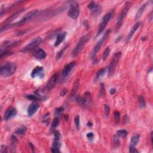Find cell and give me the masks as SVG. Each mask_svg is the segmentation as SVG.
Returning a JSON list of instances; mask_svg holds the SVG:
<instances>
[{"label":"cell","mask_w":153,"mask_h":153,"mask_svg":"<svg viewBox=\"0 0 153 153\" xmlns=\"http://www.w3.org/2000/svg\"><path fill=\"white\" fill-rule=\"evenodd\" d=\"M64 111V108L63 107H59L58 108H56L54 111V114L56 115H60Z\"/></svg>","instance_id":"cell-37"},{"label":"cell","mask_w":153,"mask_h":153,"mask_svg":"<svg viewBox=\"0 0 153 153\" xmlns=\"http://www.w3.org/2000/svg\"><path fill=\"white\" fill-rule=\"evenodd\" d=\"M66 35V32H64L62 33H59V34H58L56 37V41L54 43V46L58 47V46L61 44L62 42L64 41V40L65 38Z\"/></svg>","instance_id":"cell-18"},{"label":"cell","mask_w":153,"mask_h":153,"mask_svg":"<svg viewBox=\"0 0 153 153\" xmlns=\"http://www.w3.org/2000/svg\"><path fill=\"white\" fill-rule=\"evenodd\" d=\"M110 51H111V50L109 47H107L104 50V52H103V55H102V59H103V61H105V60L107 59L108 57L109 54V53H110Z\"/></svg>","instance_id":"cell-31"},{"label":"cell","mask_w":153,"mask_h":153,"mask_svg":"<svg viewBox=\"0 0 153 153\" xmlns=\"http://www.w3.org/2000/svg\"><path fill=\"white\" fill-rule=\"evenodd\" d=\"M87 126H92V123H90V122H89L88 123V124H87Z\"/></svg>","instance_id":"cell-50"},{"label":"cell","mask_w":153,"mask_h":153,"mask_svg":"<svg viewBox=\"0 0 153 153\" xmlns=\"http://www.w3.org/2000/svg\"><path fill=\"white\" fill-rule=\"evenodd\" d=\"M74 121H75V127L77 130H79L80 129V116L78 115H76L75 119H74Z\"/></svg>","instance_id":"cell-35"},{"label":"cell","mask_w":153,"mask_h":153,"mask_svg":"<svg viewBox=\"0 0 153 153\" xmlns=\"http://www.w3.org/2000/svg\"><path fill=\"white\" fill-rule=\"evenodd\" d=\"M54 140H60V134L59 131H54Z\"/></svg>","instance_id":"cell-40"},{"label":"cell","mask_w":153,"mask_h":153,"mask_svg":"<svg viewBox=\"0 0 153 153\" xmlns=\"http://www.w3.org/2000/svg\"><path fill=\"white\" fill-rule=\"evenodd\" d=\"M90 38H91V33H88V34L81 37L72 53V56L73 57L77 56L81 52L85 44L90 40Z\"/></svg>","instance_id":"cell-2"},{"label":"cell","mask_w":153,"mask_h":153,"mask_svg":"<svg viewBox=\"0 0 153 153\" xmlns=\"http://www.w3.org/2000/svg\"><path fill=\"white\" fill-rule=\"evenodd\" d=\"M130 152L133 153V152H138V151L136 150V149L135 148V147H130Z\"/></svg>","instance_id":"cell-45"},{"label":"cell","mask_w":153,"mask_h":153,"mask_svg":"<svg viewBox=\"0 0 153 153\" xmlns=\"http://www.w3.org/2000/svg\"><path fill=\"white\" fill-rule=\"evenodd\" d=\"M43 122L45 123V121H48L49 120V113L46 114L43 116Z\"/></svg>","instance_id":"cell-43"},{"label":"cell","mask_w":153,"mask_h":153,"mask_svg":"<svg viewBox=\"0 0 153 153\" xmlns=\"http://www.w3.org/2000/svg\"><path fill=\"white\" fill-rule=\"evenodd\" d=\"M27 128L25 126H22L20 127H19L18 129H16V130L15 131V134L19 135H23L25 134V133L26 132Z\"/></svg>","instance_id":"cell-26"},{"label":"cell","mask_w":153,"mask_h":153,"mask_svg":"<svg viewBox=\"0 0 153 153\" xmlns=\"http://www.w3.org/2000/svg\"><path fill=\"white\" fill-rule=\"evenodd\" d=\"M104 111L106 116L108 117L110 113V108L108 105H104Z\"/></svg>","instance_id":"cell-39"},{"label":"cell","mask_w":153,"mask_h":153,"mask_svg":"<svg viewBox=\"0 0 153 153\" xmlns=\"http://www.w3.org/2000/svg\"><path fill=\"white\" fill-rule=\"evenodd\" d=\"M42 38L41 37H36V38L33 39L31 42H29L26 46L24 47L21 52L26 53H28L31 52V51L35 50L37 47L40 44Z\"/></svg>","instance_id":"cell-5"},{"label":"cell","mask_w":153,"mask_h":153,"mask_svg":"<svg viewBox=\"0 0 153 153\" xmlns=\"http://www.w3.org/2000/svg\"><path fill=\"white\" fill-rule=\"evenodd\" d=\"M33 55L34 57L39 59H44L46 58L47 53L44 50L41 48L35 49L33 52Z\"/></svg>","instance_id":"cell-16"},{"label":"cell","mask_w":153,"mask_h":153,"mask_svg":"<svg viewBox=\"0 0 153 153\" xmlns=\"http://www.w3.org/2000/svg\"><path fill=\"white\" fill-rule=\"evenodd\" d=\"M139 138H140V135L138 134H135L131 137L130 139V147H135L139 141Z\"/></svg>","instance_id":"cell-21"},{"label":"cell","mask_w":153,"mask_h":153,"mask_svg":"<svg viewBox=\"0 0 153 153\" xmlns=\"http://www.w3.org/2000/svg\"><path fill=\"white\" fill-rule=\"evenodd\" d=\"M121 56V52H119L114 54L111 61L108 67V76H111L114 73L115 68L118 64L120 59Z\"/></svg>","instance_id":"cell-4"},{"label":"cell","mask_w":153,"mask_h":153,"mask_svg":"<svg viewBox=\"0 0 153 153\" xmlns=\"http://www.w3.org/2000/svg\"><path fill=\"white\" fill-rule=\"evenodd\" d=\"M120 114L119 111H115L114 113V121L115 123H119L120 120Z\"/></svg>","instance_id":"cell-34"},{"label":"cell","mask_w":153,"mask_h":153,"mask_svg":"<svg viewBox=\"0 0 153 153\" xmlns=\"http://www.w3.org/2000/svg\"><path fill=\"white\" fill-rule=\"evenodd\" d=\"M60 123V120L59 118L58 117H56V118H54L53 120L52 121V126H51V127H52V128L53 129H54L57 127L59 124Z\"/></svg>","instance_id":"cell-32"},{"label":"cell","mask_w":153,"mask_h":153,"mask_svg":"<svg viewBox=\"0 0 153 153\" xmlns=\"http://www.w3.org/2000/svg\"><path fill=\"white\" fill-rule=\"evenodd\" d=\"M151 143L152 144V132L151 133Z\"/></svg>","instance_id":"cell-49"},{"label":"cell","mask_w":153,"mask_h":153,"mask_svg":"<svg viewBox=\"0 0 153 153\" xmlns=\"http://www.w3.org/2000/svg\"><path fill=\"white\" fill-rule=\"evenodd\" d=\"M80 14L79 4L76 2H72L70 4V7L68 11V15L72 19H77Z\"/></svg>","instance_id":"cell-6"},{"label":"cell","mask_w":153,"mask_h":153,"mask_svg":"<svg viewBox=\"0 0 153 153\" xmlns=\"http://www.w3.org/2000/svg\"><path fill=\"white\" fill-rule=\"evenodd\" d=\"M138 101H139V107H140L141 108H144L146 107V102L145 101V99L142 96H139L138 97Z\"/></svg>","instance_id":"cell-29"},{"label":"cell","mask_w":153,"mask_h":153,"mask_svg":"<svg viewBox=\"0 0 153 153\" xmlns=\"http://www.w3.org/2000/svg\"><path fill=\"white\" fill-rule=\"evenodd\" d=\"M105 92V89L104 87V84L103 83H101L100 85V91H99V95L100 96H102L104 95Z\"/></svg>","instance_id":"cell-38"},{"label":"cell","mask_w":153,"mask_h":153,"mask_svg":"<svg viewBox=\"0 0 153 153\" xmlns=\"http://www.w3.org/2000/svg\"><path fill=\"white\" fill-rule=\"evenodd\" d=\"M106 72V69L105 68H102V69H99L98 71L97 72L96 74L95 75V81H97L99 79V78H101L102 77V76L105 75Z\"/></svg>","instance_id":"cell-27"},{"label":"cell","mask_w":153,"mask_h":153,"mask_svg":"<svg viewBox=\"0 0 153 153\" xmlns=\"http://www.w3.org/2000/svg\"><path fill=\"white\" fill-rule=\"evenodd\" d=\"M75 65V62H71L65 66L62 70V75L64 77H67L69 75L71 71Z\"/></svg>","instance_id":"cell-14"},{"label":"cell","mask_w":153,"mask_h":153,"mask_svg":"<svg viewBox=\"0 0 153 153\" xmlns=\"http://www.w3.org/2000/svg\"><path fill=\"white\" fill-rule=\"evenodd\" d=\"M17 143V137L15 135H12L11 137V151L15 152Z\"/></svg>","instance_id":"cell-23"},{"label":"cell","mask_w":153,"mask_h":153,"mask_svg":"<svg viewBox=\"0 0 153 153\" xmlns=\"http://www.w3.org/2000/svg\"><path fill=\"white\" fill-rule=\"evenodd\" d=\"M17 114V111L14 107H10L8 108L4 115V119L5 120L8 121L14 117Z\"/></svg>","instance_id":"cell-13"},{"label":"cell","mask_w":153,"mask_h":153,"mask_svg":"<svg viewBox=\"0 0 153 153\" xmlns=\"http://www.w3.org/2000/svg\"><path fill=\"white\" fill-rule=\"evenodd\" d=\"M58 76V74H55L50 78V80H48L47 83L46 84L47 89L48 90V91H50L51 89H52L54 87V86L56 85V84L57 83Z\"/></svg>","instance_id":"cell-15"},{"label":"cell","mask_w":153,"mask_h":153,"mask_svg":"<svg viewBox=\"0 0 153 153\" xmlns=\"http://www.w3.org/2000/svg\"><path fill=\"white\" fill-rule=\"evenodd\" d=\"M141 25V22H137L136 24H135L134 26H133V28L131 29L130 32H129V34L128 35V36L127 37V41H129L130 40V39L132 38V37H133V35H134V34L135 32H136V31L138 30V29L140 27Z\"/></svg>","instance_id":"cell-19"},{"label":"cell","mask_w":153,"mask_h":153,"mask_svg":"<svg viewBox=\"0 0 153 153\" xmlns=\"http://www.w3.org/2000/svg\"><path fill=\"white\" fill-rule=\"evenodd\" d=\"M147 4H148V2L144 3V4H142V6L139 8V9L138 10V11H137V13L136 14V16H135V19H136V20H137V19H139L141 17V16H142L143 13H144L145 9Z\"/></svg>","instance_id":"cell-22"},{"label":"cell","mask_w":153,"mask_h":153,"mask_svg":"<svg viewBox=\"0 0 153 153\" xmlns=\"http://www.w3.org/2000/svg\"><path fill=\"white\" fill-rule=\"evenodd\" d=\"M28 145H29V147L30 148V149L32 151V152H34L35 151V148H34V146L32 144L31 142H29L28 143Z\"/></svg>","instance_id":"cell-44"},{"label":"cell","mask_w":153,"mask_h":153,"mask_svg":"<svg viewBox=\"0 0 153 153\" xmlns=\"http://www.w3.org/2000/svg\"><path fill=\"white\" fill-rule=\"evenodd\" d=\"M109 92H110L111 95H114V94H115V92H116V89H115V88H112V89L110 90V91H109Z\"/></svg>","instance_id":"cell-48"},{"label":"cell","mask_w":153,"mask_h":153,"mask_svg":"<svg viewBox=\"0 0 153 153\" xmlns=\"http://www.w3.org/2000/svg\"><path fill=\"white\" fill-rule=\"evenodd\" d=\"M117 134L118 135V136L121 137L122 138H124L128 135V132L125 129H121V130H117Z\"/></svg>","instance_id":"cell-28"},{"label":"cell","mask_w":153,"mask_h":153,"mask_svg":"<svg viewBox=\"0 0 153 153\" xmlns=\"http://www.w3.org/2000/svg\"><path fill=\"white\" fill-rule=\"evenodd\" d=\"M51 151L52 152H60V150L59 149H58V148H52L51 149Z\"/></svg>","instance_id":"cell-46"},{"label":"cell","mask_w":153,"mask_h":153,"mask_svg":"<svg viewBox=\"0 0 153 153\" xmlns=\"http://www.w3.org/2000/svg\"><path fill=\"white\" fill-rule=\"evenodd\" d=\"M38 13L39 11L38 10H34L29 11V12L27 13L20 20L17 22V23H15L14 26H19V25L25 24L27 22H28L29 20H30L31 19L34 18L35 16H36L38 15Z\"/></svg>","instance_id":"cell-7"},{"label":"cell","mask_w":153,"mask_h":153,"mask_svg":"<svg viewBox=\"0 0 153 153\" xmlns=\"http://www.w3.org/2000/svg\"><path fill=\"white\" fill-rule=\"evenodd\" d=\"M31 75L32 76V78L39 77L40 78H43L44 76V68H43L42 66H36V67L32 70Z\"/></svg>","instance_id":"cell-12"},{"label":"cell","mask_w":153,"mask_h":153,"mask_svg":"<svg viewBox=\"0 0 153 153\" xmlns=\"http://www.w3.org/2000/svg\"><path fill=\"white\" fill-rule=\"evenodd\" d=\"M20 41L17 40H10V41H6L4 43H3L1 44V50H7V48L13 47L17 46V45L20 44Z\"/></svg>","instance_id":"cell-11"},{"label":"cell","mask_w":153,"mask_h":153,"mask_svg":"<svg viewBox=\"0 0 153 153\" xmlns=\"http://www.w3.org/2000/svg\"><path fill=\"white\" fill-rule=\"evenodd\" d=\"M87 139H89L90 141H92L93 140V139L94 138V135L93 133L92 132H90V133H88L87 134Z\"/></svg>","instance_id":"cell-41"},{"label":"cell","mask_w":153,"mask_h":153,"mask_svg":"<svg viewBox=\"0 0 153 153\" xmlns=\"http://www.w3.org/2000/svg\"><path fill=\"white\" fill-rule=\"evenodd\" d=\"M79 79H76L75 80V81H74V83L73 84V87H72L71 92V96H75L76 95V92H77L78 90V87H79Z\"/></svg>","instance_id":"cell-24"},{"label":"cell","mask_w":153,"mask_h":153,"mask_svg":"<svg viewBox=\"0 0 153 153\" xmlns=\"http://www.w3.org/2000/svg\"><path fill=\"white\" fill-rule=\"evenodd\" d=\"M130 6L131 3L130 1L126 2L124 7H123L122 10H121L120 14L118 17V20H117V25L116 26H115V31H118L119 29H120L121 26H122L123 20H124L125 17L126 16L127 13L128 12L129 10L130 9Z\"/></svg>","instance_id":"cell-3"},{"label":"cell","mask_w":153,"mask_h":153,"mask_svg":"<svg viewBox=\"0 0 153 153\" xmlns=\"http://www.w3.org/2000/svg\"><path fill=\"white\" fill-rule=\"evenodd\" d=\"M27 99L32 100V101H41L44 99V98L40 95H28L26 96Z\"/></svg>","instance_id":"cell-25"},{"label":"cell","mask_w":153,"mask_h":153,"mask_svg":"<svg viewBox=\"0 0 153 153\" xmlns=\"http://www.w3.org/2000/svg\"><path fill=\"white\" fill-rule=\"evenodd\" d=\"M68 45H66V46H65L64 47L61 49V50H60V51H59L58 54H57V55H56V60H59V59L61 58L62 56L63 55V54H64V52H65V50H66V48H68Z\"/></svg>","instance_id":"cell-30"},{"label":"cell","mask_w":153,"mask_h":153,"mask_svg":"<svg viewBox=\"0 0 153 153\" xmlns=\"http://www.w3.org/2000/svg\"><path fill=\"white\" fill-rule=\"evenodd\" d=\"M88 8L91 11L92 15L97 16L101 13L102 7L99 3L95 1H91L88 4Z\"/></svg>","instance_id":"cell-8"},{"label":"cell","mask_w":153,"mask_h":153,"mask_svg":"<svg viewBox=\"0 0 153 153\" xmlns=\"http://www.w3.org/2000/svg\"><path fill=\"white\" fill-rule=\"evenodd\" d=\"M66 92H67V90L65 89L62 90L61 92H60V96H64L65 95V94L66 93Z\"/></svg>","instance_id":"cell-47"},{"label":"cell","mask_w":153,"mask_h":153,"mask_svg":"<svg viewBox=\"0 0 153 153\" xmlns=\"http://www.w3.org/2000/svg\"><path fill=\"white\" fill-rule=\"evenodd\" d=\"M1 153H7V147L5 145H3L1 146Z\"/></svg>","instance_id":"cell-42"},{"label":"cell","mask_w":153,"mask_h":153,"mask_svg":"<svg viewBox=\"0 0 153 153\" xmlns=\"http://www.w3.org/2000/svg\"><path fill=\"white\" fill-rule=\"evenodd\" d=\"M109 34H110V30L108 29V30H107V31H106L105 34H103L102 37V38L100 39L99 41H98V43H96V44L95 46L94 47L93 51H92V56L94 57L96 55V53L98 52V51L100 50V48H101V47L102 46L103 43H104L105 40L107 39V38L108 37V35Z\"/></svg>","instance_id":"cell-9"},{"label":"cell","mask_w":153,"mask_h":153,"mask_svg":"<svg viewBox=\"0 0 153 153\" xmlns=\"http://www.w3.org/2000/svg\"><path fill=\"white\" fill-rule=\"evenodd\" d=\"M112 17V13H108L107 14H106L102 18V21L101 23V24L99 25V29H98V31L97 33L96 37H98L99 35L102 34V32H103L105 27L107 26L108 23L109 22V21L110 20Z\"/></svg>","instance_id":"cell-10"},{"label":"cell","mask_w":153,"mask_h":153,"mask_svg":"<svg viewBox=\"0 0 153 153\" xmlns=\"http://www.w3.org/2000/svg\"><path fill=\"white\" fill-rule=\"evenodd\" d=\"M113 144L115 148H117L120 145V141L119 138L117 135H114L113 137Z\"/></svg>","instance_id":"cell-33"},{"label":"cell","mask_w":153,"mask_h":153,"mask_svg":"<svg viewBox=\"0 0 153 153\" xmlns=\"http://www.w3.org/2000/svg\"><path fill=\"white\" fill-rule=\"evenodd\" d=\"M23 11V9H20L18 11H16L15 13H13V14L11 16H10L9 17H8V18L6 19V20L4 21V23H5V25H9L10 24V23L11 22V21L14 20L15 18H16V17L18 16L20 14V13L22 12Z\"/></svg>","instance_id":"cell-20"},{"label":"cell","mask_w":153,"mask_h":153,"mask_svg":"<svg viewBox=\"0 0 153 153\" xmlns=\"http://www.w3.org/2000/svg\"><path fill=\"white\" fill-rule=\"evenodd\" d=\"M39 107H40V106H39L38 103H37V102H33L31 103V104L29 106L28 108V116H32V115L37 111V110H38Z\"/></svg>","instance_id":"cell-17"},{"label":"cell","mask_w":153,"mask_h":153,"mask_svg":"<svg viewBox=\"0 0 153 153\" xmlns=\"http://www.w3.org/2000/svg\"><path fill=\"white\" fill-rule=\"evenodd\" d=\"M16 69V64L14 62H8L0 68V75L3 77H9L15 73Z\"/></svg>","instance_id":"cell-1"},{"label":"cell","mask_w":153,"mask_h":153,"mask_svg":"<svg viewBox=\"0 0 153 153\" xmlns=\"http://www.w3.org/2000/svg\"><path fill=\"white\" fill-rule=\"evenodd\" d=\"M60 146H61V144H60V142L59 140H54L53 142V147H52V148L60 149Z\"/></svg>","instance_id":"cell-36"}]
</instances>
